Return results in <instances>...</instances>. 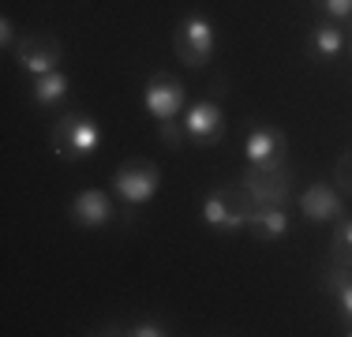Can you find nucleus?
<instances>
[{"instance_id": "4be33fe9", "label": "nucleus", "mask_w": 352, "mask_h": 337, "mask_svg": "<svg viewBox=\"0 0 352 337\" xmlns=\"http://www.w3.org/2000/svg\"><path fill=\"white\" fill-rule=\"evenodd\" d=\"M345 30H352V19H349V27H345ZM349 49H352V45H349Z\"/></svg>"}, {"instance_id": "f03ea898", "label": "nucleus", "mask_w": 352, "mask_h": 337, "mask_svg": "<svg viewBox=\"0 0 352 337\" xmlns=\"http://www.w3.org/2000/svg\"><path fill=\"white\" fill-rule=\"evenodd\" d=\"M49 146L60 162H87L102 150V124L90 113H64L49 131Z\"/></svg>"}, {"instance_id": "423d86ee", "label": "nucleus", "mask_w": 352, "mask_h": 337, "mask_svg": "<svg viewBox=\"0 0 352 337\" xmlns=\"http://www.w3.org/2000/svg\"><path fill=\"white\" fill-rule=\"evenodd\" d=\"M12 56H15V64H19V72L45 75V72H56V67H60L64 45H60V38H56V34L34 30V34H19Z\"/></svg>"}, {"instance_id": "9b49d317", "label": "nucleus", "mask_w": 352, "mask_h": 337, "mask_svg": "<svg viewBox=\"0 0 352 337\" xmlns=\"http://www.w3.org/2000/svg\"><path fill=\"white\" fill-rule=\"evenodd\" d=\"M296 206H300V214L315 225L341 221V217H345V199H341L338 188H330V184H311V188H304L296 199Z\"/></svg>"}, {"instance_id": "dca6fc26", "label": "nucleus", "mask_w": 352, "mask_h": 337, "mask_svg": "<svg viewBox=\"0 0 352 337\" xmlns=\"http://www.w3.org/2000/svg\"><path fill=\"white\" fill-rule=\"evenodd\" d=\"M315 12H322V19H333V23H345L352 19V0H311Z\"/></svg>"}, {"instance_id": "1a4fd4ad", "label": "nucleus", "mask_w": 352, "mask_h": 337, "mask_svg": "<svg viewBox=\"0 0 352 337\" xmlns=\"http://www.w3.org/2000/svg\"><path fill=\"white\" fill-rule=\"evenodd\" d=\"M142 109L154 120H176L184 109V83L173 72H154L142 87Z\"/></svg>"}, {"instance_id": "f8f14e48", "label": "nucleus", "mask_w": 352, "mask_h": 337, "mask_svg": "<svg viewBox=\"0 0 352 337\" xmlns=\"http://www.w3.org/2000/svg\"><path fill=\"white\" fill-rule=\"evenodd\" d=\"M304 53H307V61H315V64L338 61V56L345 53V27L333 23V19L315 23L311 34H307V41H304Z\"/></svg>"}, {"instance_id": "9d476101", "label": "nucleus", "mask_w": 352, "mask_h": 337, "mask_svg": "<svg viewBox=\"0 0 352 337\" xmlns=\"http://www.w3.org/2000/svg\"><path fill=\"white\" fill-rule=\"evenodd\" d=\"M68 217H72L75 229H105V225L116 217L113 195H109V191H102V188H82L79 195L72 199Z\"/></svg>"}, {"instance_id": "7ed1b4c3", "label": "nucleus", "mask_w": 352, "mask_h": 337, "mask_svg": "<svg viewBox=\"0 0 352 337\" xmlns=\"http://www.w3.org/2000/svg\"><path fill=\"white\" fill-rule=\"evenodd\" d=\"M214 49L217 38H214V23L206 15L191 12L173 27V53L184 67H206L214 61Z\"/></svg>"}, {"instance_id": "20e7f679", "label": "nucleus", "mask_w": 352, "mask_h": 337, "mask_svg": "<svg viewBox=\"0 0 352 337\" xmlns=\"http://www.w3.org/2000/svg\"><path fill=\"white\" fill-rule=\"evenodd\" d=\"M157 188H162V168L150 162V157H128L113 173V191L128 206H146L157 195Z\"/></svg>"}, {"instance_id": "f257e3e1", "label": "nucleus", "mask_w": 352, "mask_h": 337, "mask_svg": "<svg viewBox=\"0 0 352 337\" xmlns=\"http://www.w3.org/2000/svg\"><path fill=\"white\" fill-rule=\"evenodd\" d=\"M251 210H255V199L244 191L240 180L236 184H217V188H210L203 199V221L221 236H236V232H248Z\"/></svg>"}, {"instance_id": "2eb2a0df", "label": "nucleus", "mask_w": 352, "mask_h": 337, "mask_svg": "<svg viewBox=\"0 0 352 337\" xmlns=\"http://www.w3.org/2000/svg\"><path fill=\"white\" fill-rule=\"evenodd\" d=\"M330 263L352 270V217H341L330 236Z\"/></svg>"}, {"instance_id": "aec40b11", "label": "nucleus", "mask_w": 352, "mask_h": 337, "mask_svg": "<svg viewBox=\"0 0 352 337\" xmlns=\"http://www.w3.org/2000/svg\"><path fill=\"white\" fill-rule=\"evenodd\" d=\"M333 180H338L341 191L352 195V150H345V154L338 157V165H333Z\"/></svg>"}, {"instance_id": "0eeeda50", "label": "nucleus", "mask_w": 352, "mask_h": 337, "mask_svg": "<svg viewBox=\"0 0 352 337\" xmlns=\"http://www.w3.org/2000/svg\"><path fill=\"white\" fill-rule=\"evenodd\" d=\"M184 131H188V142L195 146H217L229 131V120H225V109L217 105L214 98H203L195 105H188L184 113Z\"/></svg>"}, {"instance_id": "39448f33", "label": "nucleus", "mask_w": 352, "mask_h": 337, "mask_svg": "<svg viewBox=\"0 0 352 337\" xmlns=\"http://www.w3.org/2000/svg\"><path fill=\"white\" fill-rule=\"evenodd\" d=\"M292 180H296V173H292V165H274V168H258V165H248L244 176H240V184H244V191L251 199H255V206H289L292 199Z\"/></svg>"}, {"instance_id": "6ab92c4d", "label": "nucleus", "mask_w": 352, "mask_h": 337, "mask_svg": "<svg viewBox=\"0 0 352 337\" xmlns=\"http://www.w3.org/2000/svg\"><path fill=\"white\" fill-rule=\"evenodd\" d=\"M157 135H162V142H165L169 150H180V142L188 139L184 120H157Z\"/></svg>"}, {"instance_id": "ddd939ff", "label": "nucleus", "mask_w": 352, "mask_h": 337, "mask_svg": "<svg viewBox=\"0 0 352 337\" xmlns=\"http://www.w3.org/2000/svg\"><path fill=\"white\" fill-rule=\"evenodd\" d=\"M289 225H292V217L285 206H255L248 217V232H251V240H258V243H278L281 236L289 232Z\"/></svg>"}, {"instance_id": "412c9836", "label": "nucleus", "mask_w": 352, "mask_h": 337, "mask_svg": "<svg viewBox=\"0 0 352 337\" xmlns=\"http://www.w3.org/2000/svg\"><path fill=\"white\" fill-rule=\"evenodd\" d=\"M15 41H19V30H15L12 15H0V45H4V53H12Z\"/></svg>"}, {"instance_id": "6e6552de", "label": "nucleus", "mask_w": 352, "mask_h": 337, "mask_svg": "<svg viewBox=\"0 0 352 337\" xmlns=\"http://www.w3.org/2000/svg\"><path fill=\"white\" fill-rule=\"evenodd\" d=\"M244 157H248V165H258V168L285 165V162H289V139H285L281 128L258 120V124H251V128H248Z\"/></svg>"}, {"instance_id": "4468645a", "label": "nucleus", "mask_w": 352, "mask_h": 337, "mask_svg": "<svg viewBox=\"0 0 352 337\" xmlns=\"http://www.w3.org/2000/svg\"><path fill=\"white\" fill-rule=\"evenodd\" d=\"M68 90H72V79L56 67V72L34 75V83H30V101H34L38 109H53L68 98Z\"/></svg>"}, {"instance_id": "a211bd4d", "label": "nucleus", "mask_w": 352, "mask_h": 337, "mask_svg": "<svg viewBox=\"0 0 352 337\" xmlns=\"http://www.w3.org/2000/svg\"><path fill=\"white\" fill-rule=\"evenodd\" d=\"M333 300H338V307H341V334L352 337V277L333 292Z\"/></svg>"}, {"instance_id": "f3484780", "label": "nucleus", "mask_w": 352, "mask_h": 337, "mask_svg": "<svg viewBox=\"0 0 352 337\" xmlns=\"http://www.w3.org/2000/svg\"><path fill=\"white\" fill-rule=\"evenodd\" d=\"M124 334H128V337H169L173 326L162 323V318H139V323H131Z\"/></svg>"}]
</instances>
